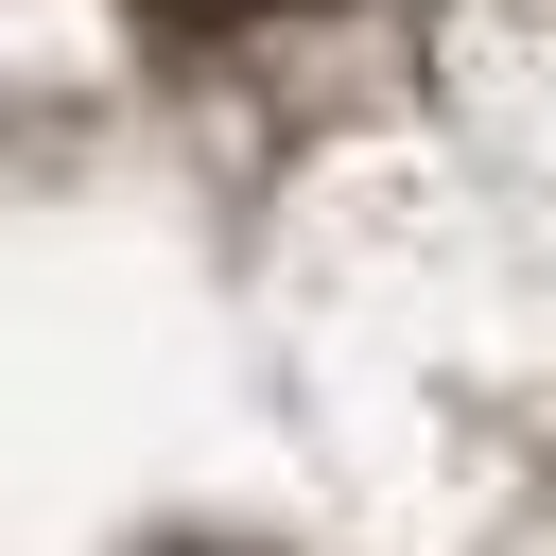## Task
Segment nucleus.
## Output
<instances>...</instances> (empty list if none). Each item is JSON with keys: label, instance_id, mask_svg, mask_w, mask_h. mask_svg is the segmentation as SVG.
<instances>
[{"label": "nucleus", "instance_id": "obj_1", "mask_svg": "<svg viewBox=\"0 0 556 556\" xmlns=\"http://www.w3.org/2000/svg\"><path fill=\"white\" fill-rule=\"evenodd\" d=\"M174 17H278V0H174Z\"/></svg>", "mask_w": 556, "mask_h": 556}]
</instances>
